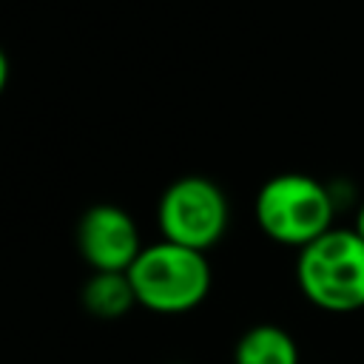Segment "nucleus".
Returning a JSON list of instances; mask_svg holds the SVG:
<instances>
[{
	"mask_svg": "<svg viewBox=\"0 0 364 364\" xmlns=\"http://www.w3.org/2000/svg\"><path fill=\"white\" fill-rule=\"evenodd\" d=\"M173 364H185V361H173Z\"/></svg>",
	"mask_w": 364,
	"mask_h": 364,
	"instance_id": "9d476101",
	"label": "nucleus"
},
{
	"mask_svg": "<svg viewBox=\"0 0 364 364\" xmlns=\"http://www.w3.org/2000/svg\"><path fill=\"white\" fill-rule=\"evenodd\" d=\"M128 279L134 284L136 304L159 316H179L208 299L213 273L202 250L162 239L139 250L128 267Z\"/></svg>",
	"mask_w": 364,
	"mask_h": 364,
	"instance_id": "f03ea898",
	"label": "nucleus"
},
{
	"mask_svg": "<svg viewBox=\"0 0 364 364\" xmlns=\"http://www.w3.org/2000/svg\"><path fill=\"white\" fill-rule=\"evenodd\" d=\"M6 85H9V57H6V51L0 48V94L6 91Z\"/></svg>",
	"mask_w": 364,
	"mask_h": 364,
	"instance_id": "6e6552de",
	"label": "nucleus"
},
{
	"mask_svg": "<svg viewBox=\"0 0 364 364\" xmlns=\"http://www.w3.org/2000/svg\"><path fill=\"white\" fill-rule=\"evenodd\" d=\"M233 364H299V344L279 324H256L239 336Z\"/></svg>",
	"mask_w": 364,
	"mask_h": 364,
	"instance_id": "0eeeda50",
	"label": "nucleus"
},
{
	"mask_svg": "<svg viewBox=\"0 0 364 364\" xmlns=\"http://www.w3.org/2000/svg\"><path fill=\"white\" fill-rule=\"evenodd\" d=\"M80 299L82 307L102 321H117L128 316L131 307L136 304V293L128 273H108V270H94L85 279Z\"/></svg>",
	"mask_w": 364,
	"mask_h": 364,
	"instance_id": "423d86ee",
	"label": "nucleus"
},
{
	"mask_svg": "<svg viewBox=\"0 0 364 364\" xmlns=\"http://www.w3.org/2000/svg\"><path fill=\"white\" fill-rule=\"evenodd\" d=\"M336 210L338 199L333 185H324L310 173H276L259 188L253 202L259 230L296 250L336 228Z\"/></svg>",
	"mask_w": 364,
	"mask_h": 364,
	"instance_id": "f257e3e1",
	"label": "nucleus"
},
{
	"mask_svg": "<svg viewBox=\"0 0 364 364\" xmlns=\"http://www.w3.org/2000/svg\"><path fill=\"white\" fill-rule=\"evenodd\" d=\"M156 225L162 239L208 253L228 233L230 202L213 179L199 173L179 176L156 202Z\"/></svg>",
	"mask_w": 364,
	"mask_h": 364,
	"instance_id": "20e7f679",
	"label": "nucleus"
},
{
	"mask_svg": "<svg viewBox=\"0 0 364 364\" xmlns=\"http://www.w3.org/2000/svg\"><path fill=\"white\" fill-rule=\"evenodd\" d=\"M301 296L327 313L364 307V239L353 228H330L296 256Z\"/></svg>",
	"mask_w": 364,
	"mask_h": 364,
	"instance_id": "7ed1b4c3",
	"label": "nucleus"
},
{
	"mask_svg": "<svg viewBox=\"0 0 364 364\" xmlns=\"http://www.w3.org/2000/svg\"><path fill=\"white\" fill-rule=\"evenodd\" d=\"M142 247L134 216L119 205H91L77 222V250L91 270L128 273Z\"/></svg>",
	"mask_w": 364,
	"mask_h": 364,
	"instance_id": "39448f33",
	"label": "nucleus"
},
{
	"mask_svg": "<svg viewBox=\"0 0 364 364\" xmlns=\"http://www.w3.org/2000/svg\"><path fill=\"white\" fill-rule=\"evenodd\" d=\"M353 230L364 239V199L358 202V208H355V219H353Z\"/></svg>",
	"mask_w": 364,
	"mask_h": 364,
	"instance_id": "1a4fd4ad",
	"label": "nucleus"
}]
</instances>
